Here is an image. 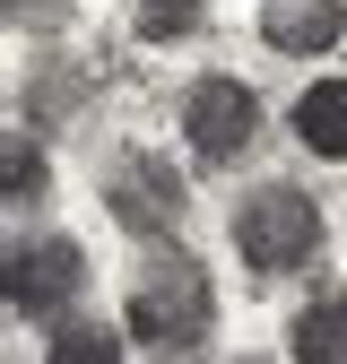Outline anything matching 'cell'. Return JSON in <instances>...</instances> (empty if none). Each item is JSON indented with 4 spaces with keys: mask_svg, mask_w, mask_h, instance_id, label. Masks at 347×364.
Listing matches in <instances>:
<instances>
[{
    "mask_svg": "<svg viewBox=\"0 0 347 364\" xmlns=\"http://www.w3.org/2000/svg\"><path fill=\"white\" fill-rule=\"evenodd\" d=\"M287 355L295 364H347V287H321L287 321Z\"/></svg>",
    "mask_w": 347,
    "mask_h": 364,
    "instance_id": "cell-8",
    "label": "cell"
},
{
    "mask_svg": "<svg viewBox=\"0 0 347 364\" xmlns=\"http://www.w3.org/2000/svg\"><path fill=\"white\" fill-rule=\"evenodd\" d=\"M9 18H18V26H61L70 0H9Z\"/></svg>",
    "mask_w": 347,
    "mask_h": 364,
    "instance_id": "cell-13",
    "label": "cell"
},
{
    "mask_svg": "<svg viewBox=\"0 0 347 364\" xmlns=\"http://www.w3.org/2000/svg\"><path fill=\"white\" fill-rule=\"evenodd\" d=\"M9 217H43L53 208V165H43V148H35V130H9Z\"/></svg>",
    "mask_w": 347,
    "mask_h": 364,
    "instance_id": "cell-10",
    "label": "cell"
},
{
    "mask_svg": "<svg viewBox=\"0 0 347 364\" xmlns=\"http://www.w3.org/2000/svg\"><path fill=\"white\" fill-rule=\"evenodd\" d=\"M208 26V0H130V35L139 43H191Z\"/></svg>",
    "mask_w": 347,
    "mask_h": 364,
    "instance_id": "cell-11",
    "label": "cell"
},
{
    "mask_svg": "<svg viewBox=\"0 0 347 364\" xmlns=\"http://www.w3.org/2000/svg\"><path fill=\"white\" fill-rule=\"evenodd\" d=\"M87 295V252L70 235H18L9 243V312L18 321H70Z\"/></svg>",
    "mask_w": 347,
    "mask_h": 364,
    "instance_id": "cell-5",
    "label": "cell"
},
{
    "mask_svg": "<svg viewBox=\"0 0 347 364\" xmlns=\"http://www.w3.org/2000/svg\"><path fill=\"white\" fill-rule=\"evenodd\" d=\"M43 364H122V330L96 312H70V321L43 330Z\"/></svg>",
    "mask_w": 347,
    "mask_h": 364,
    "instance_id": "cell-9",
    "label": "cell"
},
{
    "mask_svg": "<svg viewBox=\"0 0 347 364\" xmlns=\"http://www.w3.org/2000/svg\"><path fill=\"white\" fill-rule=\"evenodd\" d=\"M183 148L200 165H243L260 148V96L235 70H208V78L183 87Z\"/></svg>",
    "mask_w": 347,
    "mask_h": 364,
    "instance_id": "cell-4",
    "label": "cell"
},
{
    "mask_svg": "<svg viewBox=\"0 0 347 364\" xmlns=\"http://www.w3.org/2000/svg\"><path fill=\"white\" fill-rule=\"evenodd\" d=\"M295 148L304 156H321V165H347V78H313L295 96Z\"/></svg>",
    "mask_w": 347,
    "mask_h": 364,
    "instance_id": "cell-7",
    "label": "cell"
},
{
    "mask_svg": "<svg viewBox=\"0 0 347 364\" xmlns=\"http://www.w3.org/2000/svg\"><path fill=\"white\" fill-rule=\"evenodd\" d=\"M96 191H105V217L122 235H139V243H165L183 225V208H191V182H183V165L165 148H113Z\"/></svg>",
    "mask_w": 347,
    "mask_h": 364,
    "instance_id": "cell-3",
    "label": "cell"
},
{
    "mask_svg": "<svg viewBox=\"0 0 347 364\" xmlns=\"http://www.w3.org/2000/svg\"><path fill=\"white\" fill-rule=\"evenodd\" d=\"M347 35V0H260V43L287 61H321Z\"/></svg>",
    "mask_w": 347,
    "mask_h": 364,
    "instance_id": "cell-6",
    "label": "cell"
},
{
    "mask_svg": "<svg viewBox=\"0 0 347 364\" xmlns=\"http://www.w3.org/2000/svg\"><path fill=\"white\" fill-rule=\"evenodd\" d=\"M87 96V78H78V61H35V78H26V105L53 122V113H70Z\"/></svg>",
    "mask_w": 347,
    "mask_h": 364,
    "instance_id": "cell-12",
    "label": "cell"
},
{
    "mask_svg": "<svg viewBox=\"0 0 347 364\" xmlns=\"http://www.w3.org/2000/svg\"><path fill=\"white\" fill-rule=\"evenodd\" d=\"M243 364H260V355H243Z\"/></svg>",
    "mask_w": 347,
    "mask_h": 364,
    "instance_id": "cell-14",
    "label": "cell"
},
{
    "mask_svg": "<svg viewBox=\"0 0 347 364\" xmlns=\"http://www.w3.org/2000/svg\"><path fill=\"white\" fill-rule=\"evenodd\" d=\"M122 330L139 338L148 355H165V364H191V355L208 347V330H217V287H208V269H200L191 252H156L139 278H130V295H122Z\"/></svg>",
    "mask_w": 347,
    "mask_h": 364,
    "instance_id": "cell-1",
    "label": "cell"
},
{
    "mask_svg": "<svg viewBox=\"0 0 347 364\" xmlns=\"http://www.w3.org/2000/svg\"><path fill=\"white\" fill-rule=\"evenodd\" d=\"M226 235H235V260L252 278H295V269L321 260L330 217H321L313 191H295V182H252L235 200V217H226Z\"/></svg>",
    "mask_w": 347,
    "mask_h": 364,
    "instance_id": "cell-2",
    "label": "cell"
}]
</instances>
